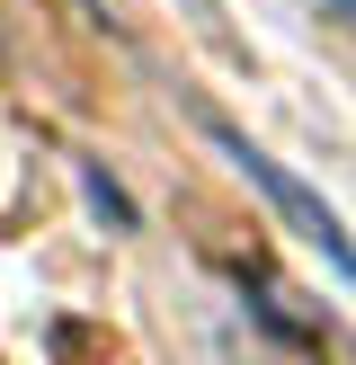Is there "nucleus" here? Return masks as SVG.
Wrapping results in <instances>:
<instances>
[{"label":"nucleus","instance_id":"obj_1","mask_svg":"<svg viewBox=\"0 0 356 365\" xmlns=\"http://www.w3.org/2000/svg\"><path fill=\"white\" fill-rule=\"evenodd\" d=\"M205 134H214V152H223V160H231V170H241V178H249V187H258V196H267V205H276V214H285V223H294V232H303V241H312V250H320V259H330V267H338V277H347V285H356V241H347V223H338V214H330V205H320V196H312V187H303V178H294V170H285V160H276V152H258V143H249V134H241V125H223V116H205Z\"/></svg>","mask_w":356,"mask_h":365},{"label":"nucleus","instance_id":"obj_2","mask_svg":"<svg viewBox=\"0 0 356 365\" xmlns=\"http://www.w3.org/2000/svg\"><path fill=\"white\" fill-rule=\"evenodd\" d=\"M338 9H347V18H356V0H338Z\"/></svg>","mask_w":356,"mask_h":365}]
</instances>
